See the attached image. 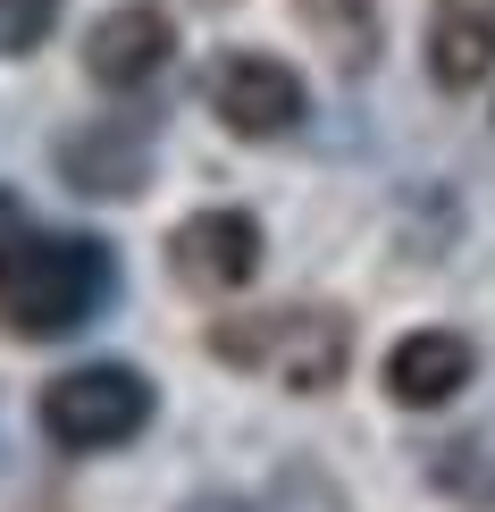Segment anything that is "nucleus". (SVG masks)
<instances>
[{"instance_id":"1","label":"nucleus","mask_w":495,"mask_h":512,"mask_svg":"<svg viewBox=\"0 0 495 512\" xmlns=\"http://www.w3.org/2000/svg\"><path fill=\"white\" fill-rule=\"evenodd\" d=\"M118 294V261L110 244L93 236H26L0 269V328L26 336V345H51V336H76L110 311Z\"/></svg>"},{"instance_id":"2","label":"nucleus","mask_w":495,"mask_h":512,"mask_svg":"<svg viewBox=\"0 0 495 512\" xmlns=\"http://www.w3.org/2000/svg\"><path fill=\"white\" fill-rule=\"evenodd\" d=\"M210 361L252 370L286 395H328L353 370V319H336L328 303H286V311H235L210 319Z\"/></svg>"},{"instance_id":"3","label":"nucleus","mask_w":495,"mask_h":512,"mask_svg":"<svg viewBox=\"0 0 495 512\" xmlns=\"http://www.w3.org/2000/svg\"><path fill=\"white\" fill-rule=\"evenodd\" d=\"M34 420L59 454H110V445H135L152 429V378H135L126 361H84V370L42 387Z\"/></svg>"},{"instance_id":"4","label":"nucleus","mask_w":495,"mask_h":512,"mask_svg":"<svg viewBox=\"0 0 495 512\" xmlns=\"http://www.w3.org/2000/svg\"><path fill=\"white\" fill-rule=\"evenodd\" d=\"M202 101H210V118H219L227 135H244V143H277V135H294V126L311 118L303 76H294L286 59H269V51H219L202 68Z\"/></svg>"},{"instance_id":"5","label":"nucleus","mask_w":495,"mask_h":512,"mask_svg":"<svg viewBox=\"0 0 495 512\" xmlns=\"http://www.w3.org/2000/svg\"><path fill=\"white\" fill-rule=\"evenodd\" d=\"M168 277L202 303L219 294H244L261 277V219L252 210H193V219L168 227Z\"/></svg>"},{"instance_id":"6","label":"nucleus","mask_w":495,"mask_h":512,"mask_svg":"<svg viewBox=\"0 0 495 512\" xmlns=\"http://www.w3.org/2000/svg\"><path fill=\"white\" fill-rule=\"evenodd\" d=\"M168 59H177V17L160 0H118L84 26V76L101 93H143L168 76Z\"/></svg>"},{"instance_id":"7","label":"nucleus","mask_w":495,"mask_h":512,"mask_svg":"<svg viewBox=\"0 0 495 512\" xmlns=\"http://www.w3.org/2000/svg\"><path fill=\"white\" fill-rule=\"evenodd\" d=\"M59 177H68V194H93V202L143 194V177H152V126L143 118H84L76 135H59Z\"/></svg>"},{"instance_id":"8","label":"nucleus","mask_w":495,"mask_h":512,"mask_svg":"<svg viewBox=\"0 0 495 512\" xmlns=\"http://www.w3.org/2000/svg\"><path fill=\"white\" fill-rule=\"evenodd\" d=\"M470 378H479V345H470L462 328H412L386 353V395H395L403 412H437V403H454Z\"/></svg>"},{"instance_id":"9","label":"nucleus","mask_w":495,"mask_h":512,"mask_svg":"<svg viewBox=\"0 0 495 512\" xmlns=\"http://www.w3.org/2000/svg\"><path fill=\"white\" fill-rule=\"evenodd\" d=\"M428 76L445 93L495 76V0H428Z\"/></svg>"},{"instance_id":"10","label":"nucleus","mask_w":495,"mask_h":512,"mask_svg":"<svg viewBox=\"0 0 495 512\" xmlns=\"http://www.w3.org/2000/svg\"><path fill=\"white\" fill-rule=\"evenodd\" d=\"M294 17H303V34L336 59L344 76H361L378 59V42H386V9L378 0H294Z\"/></svg>"},{"instance_id":"11","label":"nucleus","mask_w":495,"mask_h":512,"mask_svg":"<svg viewBox=\"0 0 495 512\" xmlns=\"http://www.w3.org/2000/svg\"><path fill=\"white\" fill-rule=\"evenodd\" d=\"M59 0H0V59H26L34 42H51Z\"/></svg>"},{"instance_id":"12","label":"nucleus","mask_w":495,"mask_h":512,"mask_svg":"<svg viewBox=\"0 0 495 512\" xmlns=\"http://www.w3.org/2000/svg\"><path fill=\"white\" fill-rule=\"evenodd\" d=\"M26 236H34V227H26V210H17V194L0 185V269H9V252L26 244Z\"/></svg>"},{"instance_id":"13","label":"nucleus","mask_w":495,"mask_h":512,"mask_svg":"<svg viewBox=\"0 0 495 512\" xmlns=\"http://www.w3.org/2000/svg\"><path fill=\"white\" fill-rule=\"evenodd\" d=\"M177 512H244L235 496H193V504H177Z\"/></svg>"},{"instance_id":"14","label":"nucleus","mask_w":495,"mask_h":512,"mask_svg":"<svg viewBox=\"0 0 495 512\" xmlns=\"http://www.w3.org/2000/svg\"><path fill=\"white\" fill-rule=\"evenodd\" d=\"M202 9H235V0H202Z\"/></svg>"}]
</instances>
